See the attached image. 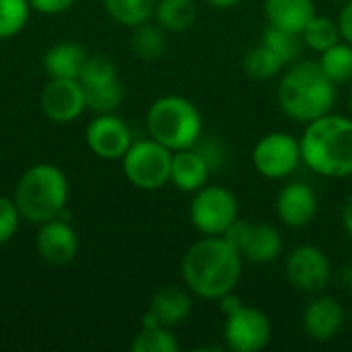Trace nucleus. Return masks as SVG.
<instances>
[{
	"label": "nucleus",
	"instance_id": "obj_34",
	"mask_svg": "<svg viewBox=\"0 0 352 352\" xmlns=\"http://www.w3.org/2000/svg\"><path fill=\"white\" fill-rule=\"evenodd\" d=\"M31 4V10H37L41 14H60V12H66L74 0H29Z\"/></svg>",
	"mask_w": 352,
	"mask_h": 352
},
{
	"label": "nucleus",
	"instance_id": "obj_35",
	"mask_svg": "<svg viewBox=\"0 0 352 352\" xmlns=\"http://www.w3.org/2000/svg\"><path fill=\"white\" fill-rule=\"evenodd\" d=\"M336 23H338V31H340L342 41H346V43L352 45V0L344 2V6L338 12Z\"/></svg>",
	"mask_w": 352,
	"mask_h": 352
},
{
	"label": "nucleus",
	"instance_id": "obj_17",
	"mask_svg": "<svg viewBox=\"0 0 352 352\" xmlns=\"http://www.w3.org/2000/svg\"><path fill=\"white\" fill-rule=\"evenodd\" d=\"M316 14L314 0H264V16L268 25L291 33L301 35Z\"/></svg>",
	"mask_w": 352,
	"mask_h": 352
},
{
	"label": "nucleus",
	"instance_id": "obj_25",
	"mask_svg": "<svg viewBox=\"0 0 352 352\" xmlns=\"http://www.w3.org/2000/svg\"><path fill=\"white\" fill-rule=\"evenodd\" d=\"M320 66L324 74L338 87L352 82V45L346 41H338L336 45L328 47L320 54Z\"/></svg>",
	"mask_w": 352,
	"mask_h": 352
},
{
	"label": "nucleus",
	"instance_id": "obj_30",
	"mask_svg": "<svg viewBox=\"0 0 352 352\" xmlns=\"http://www.w3.org/2000/svg\"><path fill=\"white\" fill-rule=\"evenodd\" d=\"M31 14L29 0H0V39L19 35Z\"/></svg>",
	"mask_w": 352,
	"mask_h": 352
},
{
	"label": "nucleus",
	"instance_id": "obj_27",
	"mask_svg": "<svg viewBox=\"0 0 352 352\" xmlns=\"http://www.w3.org/2000/svg\"><path fill=\"white\" fill-rule=\"evenodd\" d=\"M262 43L266 47H270L287 66H291L293 62L299 60L301 52H303V37L299 33H291L278 27L268 25L262 33Z\"/></svg>",
	"mask_w": 352,
	"mask_h": 352
},
{
	"label": "nucleus",
	"instance_id": "obj_28",
	"mask_svg": "<svg viewBox=\"0 0 352 352\" xmlns=\"http://www.w3.org/2000/svg\"><path fill=\"white\" fill-rule=\"evenodd\" d=\"M132 352H177L179 340L167 326H153V328H140V332L134 336Z\"/></svg>",
	"mask_w": 352,
	"mask_h": 352
},
{
	"label": "nucleus",
	"instance_id": "obj_39",
	"mask_svg": "<svg viewBox=\"0 0 352 352\" xmlns=\"http://www.w3.org/2000/svg\"><path fill=\"white\" fill-rule=\"evenodd\" d=\"M342 285L352 291V264H349V266L342 270Z\"/></svg>",
	"mask_w": 352,
	"mask_h": 352
},
{
	"label": "nucleus",
	"instance_id": "obj_12",
	"mask_svg": "<svg viewBox=\"0 0 352 352\" xmlns=\"http://www.w3.org/2000/svg\"><path fill=\"white\" fill-rule=\"evenodd\" d=\"M85 109V89L76 78H50L41 91V111L56 124H70Z\"/></svg>",
	"mask_w": 352,
	"mask_h": 352
},
{
	"label": "nucleus",
	"instance_id": "obj_18",
	"mask_svg": "<svg viewBox=\"0 0 352 352\" xmlns=\"http://www.w3.org/2000/svg\"><path fill=\"white\" fill-rule=\"evenodd\" d=\"M208 177H210V167L194 148H184V151L173 153V157H171V179L169 182L179 192L194 194L202 186L208 184Z\"/></svg>",
	"mask_w": 352,
	"mask_h": 352
},
{
	"label": "nucleus",
	"instance_id": "obj_20",
	"mask_svg": "<svg viewBox=\"0 0 352 352\" xmlns=\"http://www.w3.org/2000/svg\"><path fill=\"white\" fill-rule=\"evenodd\" d=\"M87 58L89 56L80 45L62 41L45 52L43 68L50 74V78H76L78 80Z\"/></svg>",
	"mask_w": 352,
	"mask_h": 352
},
{
	"label": "nucleus",
	"instance_id": "obj_1",
	"mask_svg": "<svg viewBox=\"0 0 352 352\" xmlns=\"http://www.w3.org/2000/svg\"><path fill=\"white\" fill-rule=\"evenodd\" d=\"M243 274V256L223 237L204 235L188 248L182 260V278L190 293L217 301L235 291Z\"/></svg>",
	"mask_w": 352,
	"mask_h": 352
},
{
	"label": "nucleus",
	"instance_id": "obj_32",
	"mask_svg": "<svg viewBox=\"0 0 352 352\" xmlns=\"http://www.w3.org/2000/svg\"><path fill=\"white\" fill-rule=\"evenodd\" d=\"M210 167V171H219L227 163V146L219 136H200L198 142L192 146Z\"/></svg>",
	"mask_w": 352,
	"mask_h": 352
},
{
	"label": "nucleus",
	"instance_id": "obj_22",
	"mask_svg": "<svg viewBox=\"0 0 352 352\" xmlns=\"http://www.w3.org/2000/svg\"><path fill=\"white\" fill-rule=\"evenodd\" d=\"M130 47H132L134 56L144 60V62L159 60L165 54V50H167L165 29H161L159 25H153L151 21L134 27L132 39H130Z\"/></svg>",
	"mask_w": 352,
	"mask_h": 352
},
{
	"label": "nucleus",
	"instance_id": "obj_23",
	"mask_svg": "<svg viewBox=\"0 0 352 352\" xmlns=\"http://www.w3.org/2000/svg\"><path fill=\"white\" fill-rule=\"evenodd\" d=\"M243 72L254 80H270L276 78L285 70V62L262 41L256 47H250L243 56Z\"/></svg>",
	"mask_w": 352,
	"mask_h": 352
},
{
	"label": "nucleus",
	"instance_id": "obj_16",
	"mask_svg": "<svg viewBox=\"0 0 352 352\" xmlns=\"http://www.w3.org/2000/svg\"><path fill=\"white\" fill-rule=\"evenodd\" d=\"M37 252L45 262L64 266L72 262L78 252V235L68 223L60 219L45 221L37 233Z\"/></svg>",
	"mask_w": 352,
	"mask_h": 352
},
{
	"label": "nucleus",
	"instance_id": "obj_9",
	"mask_svg": "<svg viewBox=\"0 0 352 352\" xmlns=\"http://www.w3.org/2000/svg\"><path fill=\"white\" fill-rule=\"evenodd\" d=\"M248 262L270 264L283 254V235L268 223H250L237 219L223 235Z\"/></svg>",
	"mask_w": 352,
	"mask_h": 352
},
{
	"label": "nucleus",
	"instance_id": "obj_29",
	"mask_svg": "<svg viewBox=\"0 0 352 352\" xmlns=\"http://www.w3.org/2000/svg\"><path fill=\"white\" fill-rule=\"evenodd\" d=\"M85 89V99H87V109L95 113H111L113 109L120 107L124 99V87L118 80H111L107 85L99 87H82Z\"/></svg>",
	"mask_w": 352,
	"mask_h": 352
},
{
	"label": "nucleus",
	"instance_id": "obj_37",
	"mask_svg": "<svg viewBox=\"0 0 352 352\" xmlns=\"http://www.w3.org/2000/svg\"><path fill=\"white\" fill-rule=\"evenodd\" d=\"M342 227L352 239V194L346 198V202L342 206Z\"/></svg>",
	"mask_w": 352,
	"mask_h": 352
},
{
	"label": "nucleus",
	"instance_id": "obj_24",
	"mask_svg": "<svg viewBox=\"0 0 352 352\" xmlns=\"http://www.w3.org/2000/svg\"><path fill=\"white\" fill-rule=\"evenodd\" d=\"M107 14L124 25V27H138L155 19L157 0H103Z\"/></svg>",
	"mask_w": 352,
	"mask_h": 352
},
{
	"label": "nucleus",
	"instance_id": "obj_26",
	"mask_svg": "<svg viewBox=\"0 0 352 352\" xmlns=\"http://www.w3.org/2000/svg\"><path fill=\"white\" fill-rule=\"evenodd\" d=\"M303 37V43L311 50V52H326L328 47L336 45L342 37H340V31H338V23L326 14H316L309 25L303 29L301 33Z\"/></svg>",
	"mask_w": 352,
	"mask_h": 352
},
{
	"label": "nucleus",
	"instance_id": "obj_7",
	"mask_svg": "<svg viewBox=\"0 0 352 352\" xmlns=\"http://www.w3.org/2000/svg\"><path fill=\"white\" fill-rule=\"evenodd\" d=\"M237 219L239 200L229 188L206 184L194 192L190 202V221L198 233L210 237L225 235Z\"/></svg>",
	"mask_w": 352,
	"mask_h": 352
},
{
	"label": "nucleus",
	"instance_id": "obj_2",
	"mask_svg": "<svg viewBox=\"0 0 352 352\" xmlns=\"http://www.w3.org/2000/svg\"><path fill=\"white\" fill-rule=\"evenodd\" d=\"M301 161L328 179L352 177V118L326 113L309 124L299 138Z\"/></svg>",
	"mask_w": 352,
	"mask_h": 352
},
{
	"label": "nucleus",
	"instance_id": "obj_31",
	"mask_svg": "<svg viewBox=\"0 0 352 352\" xmlns=\"http://www.w3.org/2000/svg\"><path fill=\"white\" fill-rule=\"evenodd\" d=\"M82 87H99V85H107L111 80H118V68L116 64L105 58V56H91L87 58L82 72L78 76Z\"/></svg>",
	"mask_w": 352,
	"mask_h": 352
},
{
	"label": "nucleus",
	"instance_id": "obj_19",
	"mask_svg": "<svg viewBox=\"0 0 352 352\" xmlns=\"http://www.w3.org/2000/svg\"><path fill=\"white\" fill-rule=\"evenodd\" d=\"M148 311L159 320L161 326L175 328L192 314V295L182 287H163L155 293Z\"/></svg>",
	"mask_w": 352,
	"mask_h": 352
},
{
	"label": "nucleus",
	"instance_id": "obj_3",
	"mask_svg": "<svg viewBox=\"0 0 352 352\" xmlns=\"http://www.w3.org/2000/svg\"><path fill=\"white\" fill-rule=\"evenodd\" d=\"M276 99L287 118L309 124L332 111L336 103V85L324 74L320 62L297 60L280 76Z\"/></svg>",
	"mask_w": 352,
	"mask_h": 352
},
{
	"label": "nucleus",
	"instance_id": "obj_21",
	"mask_svg": "<svg viewBox=\"0 0 352 352\" xmlns=\"http://www.w3.org/2000/svg\"><path fill=\"white\" fill-rule=\"evenodd\" d=\"M198 16L196 0H157L155 21L161 29L171 33L188 31Z\"/></svg>",
	"mask_w": 352,
	"mask_h": 352
},
{
	"label": "nucleus",
	"instance_id": "obj_5",
	"mask_svg": "<svg viewBox=\"0 0 352 352\" xmlns=\"http://www.w3.org/2000/svg\"><path fill=\"white\" fill-rule=\"evenodd\" d=\"M148 136L169 151L192 148L204 134V120L194 101L182 95L159 97L146 111Z\"/></svg>",
	"mask_w": 352,
	"mask_h": 352
},
{
	"label": "nucleus",
	"instance_id": "obj_4",
	"mask_svg": "<svg viewBox=\"0 0 352 352\" xmlns=\"http://www.w3.org/2000/svg\"><path fill=\"white\" fill-rule=\"evenodd\" d=\"M12 200L25 221L41 225L58 219L64 210L68 202V179L60 167L37 163L21 175Z\"/></svg>",
	"mask_w": 352,
	"mask_h": 352
},
{
	"label": "nucleus",
	"instance_id": "obj_38",
	"mask_svg": "<svg viewBox=\"0 0 352 352\" xmlns=\"http://www.w3.org/2000/svg\"><path fill=\"white\" fill-rule=\"evenodd\" d=\"M212 8H221V10H229L233 6H237L241 0H206Z\"/></svg>",
	"mask_w": 352,
	"mask_h": 352
},
{
	"label": "nucleus",
	"instance_id": "obj_36",
	"mask_svg": "<svg viewBox=\"0 0 352 352\" xmlns=\"http://www.w3.org/2000/svg\"><path fill=\"white\" fill-rule=\"evenodd\" d=\"M217 303H219V309H221L225 316H231L233 311H237V309L243 305V303H241V297L235 295L233 291L227 293V295H223L221 299H217Z\"/></svg>",
	"mask_w": 352,
	"mask_h": 352
},
{
	"label": "nucleus",
	"instance_id": "obj_15",
	"mask_svg": "<svg viewBox=\"0 0 352 352\" xmlns=\"http://www.w3.org/2000/svg\"><path fill=\"white\" fill-rule=\"evenodd\" d=\"M344 326V309L342 305L328 297L316 295L305 311H303V330L314 342H330L334 340Z\"/></svg>",
	"mask_w": 352,
	"mask_h": 352
},
{
	"label": "nucleus",
	"instance_id": "obj_6",
	"mask_svg": "<svg viewBox=\"0 0 352 352\" xmlns=\"http://www.w3.org/2000/svg\"><path fill=\"white\" fill-rule=\"evenodd\" d=\"M171 157L173 151L155 138L134 140L122 157V169L132 186L155 192L171 179Z\"/></svg>",
	"mask_w": 352,
	"mask_h": 352
},
{
	"label": "nucleus",
	"instance_id": "obj_10",
	"mask_svg": "<svg viewBox=\"0 0 352 352\" xmlns=\"http://www.w3.org/2000/svg\"><path fill=\"white\" fill-rule=\"evenodd\" d=\"M285 274L291 287L305 295H320L332 280V264L324 250L299 245L287 256Z\"/></svg>",
	"mask_w": 352,
	"mask_h": 352
},
{
	"label": "nucleus",
	"instance_id": "obj_14",
	"mask_svg": "<svg viewBox=\"0 0 352 352\" xmlns=\"http://www.w3.org/2000/svg\"><path fill=\"white\" fill-rule=\"evenodd\" d=\"M320 210V200L309 184H287L276 198V217L289 229L307 227Z\"/></svg>",
	"mask_w": 352,
	"mask_h": 352
},
{
	"label": "nucleus",
	"instance_id": "obj_13",
	"mask_svg": "<svg viewBox=\"0 0 352 352\" xmlns=\"http://www.w3.org/2000/svg\"><path fill=\"white\" fill-rule=\"evenodd\" d=\"M132 132L128 124L111 113H99L87 128V144L99 159L118 161L132 144Z\"/></svg>",
	"mask_w": 352,
	"mask_h": 352
},
{
	"label": "nucleus",
	"instance_id": "obj_33",
	"mask_svg": "<svg viewBox=\"0 0 352 352\" xmlns=\"http://www.w3.org/2000/svg\"><path fill=\"white\" fill-rule=\"evenodd\" d=\"M19 223H21V212L14 200L0 196V245L14 237V233L19 231Z\"/></svg>",
	"mask_w": 352,
	"mask_h": 352
},
{
	"label": "nucleus",
	"instance_id": "obj_8",
	"mask_svg": "<svg viewBox=\"0 0 352 352\" xmlns=\"http://www.w3.org/2000/svg\"><path fill=\"white\" fill-rule=\"evenodd\" d=\"M301 163V142L289 132H268L252 151V165L266 179H285Z\"/></svg>",
	"mask_w": 352,
	"mask_h": 352
},
{
	"label": "nucleus",
	"instance_id": "obj_11",
	"mask_svg": "<svg viewBox=\"0 0 352 352\" xmlns=\"http://www.w3.org/2000/svg\"><path fill=\"white\" fill-rule=\"evenodd\" d=\"M272 338L270 318L250 305H241L237 311L227 316L225 322V344L233 352H258L268 346Z\"/></svg>",
	"mask_w": 352,
	"mask_h": 352
},
{
	"label": "nucleus",
	"instance_id": "obj_40",
	"mask_svg": "<svg viewBox=\"0 0 352 352\" xmlns=\"http://www.w3.org/2000/svg\"><path fill=\"white\" fill-rule=\"evenodd\" d=\"M349 107H351V113H352V93H351V99H349Z\"/></svg>",
	"mask_w": 352,
	"mask_h": 352
}]
</instances>
